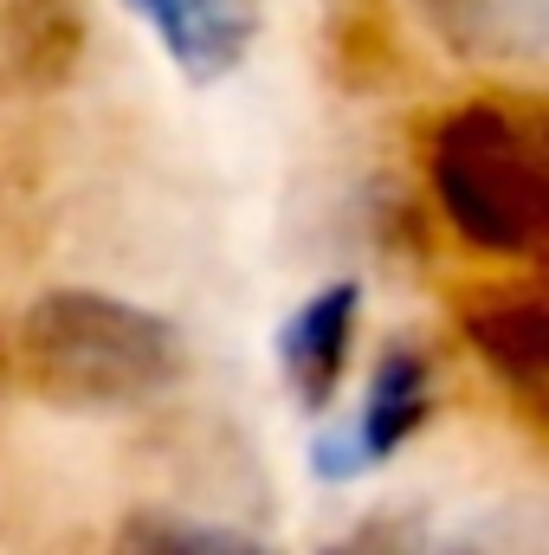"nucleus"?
Masks as SVG:
<instances>
[{"instance_id":"7","label":"nucleus","mask_w":549,"mask_h":555,"mask_svg":"<svg viewBox=\"0 0 549 555\" xmlns=\"http://www.w3.org/2000/svg\"><path fill=\"white\" fill-rule=\"evenodd\" d=\"M111 555H272L246 530H220V524H194V517H168V511H137Z\"/></svg>"},{"instance_id":"3","label":"nucleus","mask_w":549,"mask_h":555,"mask_svg":"<svg viewBox=\"0 0 549 555\" xmlns=\"http://www.w3.org/2000/svg\"><path fill=\"white\" fill-rule=\"evenodd\" d=\"M459 330L472 343V356L505 382L518 388V401L537 414L549 382V310L537 284H478L465 291L459 304Z\"/></svg>"},{"instance_id":"8","label":"nucleus","mask_w":549,"mask_h":555,"mask_svg":"<svg viewBox=\"0 0 549 555\" xmlns=\"http://www.w3.org/2000/svg\"><path fill=\"white\" fill-rule=\"evenodd\" d=\"M336 550L343 555H426V530H420V517H395V511H382V517L356 524V537L336 543Z\"/></svg>"},{"instance_id":"5","label":"nucleus","mask_w":549,"mask_h":555,"mask_svg":"<svg viewBox=\"0 0 549 555\" xmlns=\"http://www.w3.org/2000/svg\"><path fill=\"white\" fill-rule=\"evenodd\" d=\"M356 304L362 291L343 278V284H323L278 336V356H284V382L297 388V401L310 414H323L349 375V343H356Z\"/></svg>"},{"instance_id":"6","label":"nucleus","mask_w":549,"mask_h":555,"mask_svg":"<svg viewBox=\"0 0 549 555\" xmlns=\"http://www.w3.org/2000/svg\"><path fill=\"white\" fill-rule=\"evenodd\" d=\"M433 414V362L413 349V343H395L375 375H369V408L356 420V446L362 459H395V446H408L413 433Z\"/></svg>"},{"instance_id":"9","label":"nucleus","mask_w":549,"mask_h":555,"mask_svg":"<svg viewBox=\"0 0 549 555\" xmlns=\"http://www.w3.org/2000/svg\"><path fill=\"white\" fill-rule=\"evenodd\" d=\"M369 459H362V446H356V433H330V439H317V478H356Z\"/></svg>"},{"instance_id":"2","label":"nucleus","mask_w":549,"mask_h":555,"mask_svg":"<svg viewBox=\"0 0 549 555\" xmlns=\"http://www.w3.org/2000/svg\"><path fill=\"white\" fill-rule=\"evenodd\" d=\"M13 362L26 388L59 408H130L181 382L188 349L181 330L142 304L111 291H52L26 310Z\"/></svg>"},{"instance_id":"1","label":"nucleus","mask_w":549,"mask_h":555,"mask_svg":"<svg viewBox=\"0 0 549 555\" xmlns=\"http://www.w3.org/2000/svg\"><path fill=\"white\" fill-rule=\"evenodd\" d=\"M426 188L478 259H531L549 233L544 137L518 104L472 98L426 130Z\"/></svg>"},{"instance_id":"4","label":"nucleus","mask_w":549,"mask_h":555,"mask_svg":"<svg viewBox=\"0 0 549 555\" xmlns=\"http://www.w3.org/2000/svg\"><path fill=\"white\" fill-rule=\"evenodd\" d=\"M124 7L149 20L175 72L194 85L227 78L259 39V0H124Z\"/></svg>"},{"instance_id":"11","label":"nucleus","mask_w":549,"mask_h":555,"mask_svg":"<svg viewBox=\"0 0 549 555\" xmlns=\"http://www.w3.org/2000/svg\"><path fill=\"white\" fill-rule=\"evenodd\" d=\"M452 555H465V550H452Z\"/></svg>"},{"instance_id":"10","label":"nucleus","mask_w":549,"mask_h":555,"mask_svg":"<svg viewBox=\"0 0 549 555\" xmlns=\"http://www.w3.org/2000/svg\"><path fill=\"white\" fill-rule=\"evenodd\" d=\"M323 555H343V550H323Z\"/></svg>"}]
</instances>
